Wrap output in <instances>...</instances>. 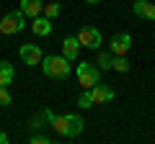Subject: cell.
Segmentation results:
<instances>
[{
    "label": "cell",
    "mask_w": 155,
    "mask_h": 144,
    "mask_svg": "<svg viewBox=\"0 0 155 144\" xmlns=\"http://www.w3.org/2000/svg\"><path fill=\"white\" fill-rule=\"evenodd\" d=\"M28 142H31V144H49L52 139L47 136V134H39V131H34L31 136H28Z\"/></svg>",
    "instance_id": "obj_19"
},
{
    "label": "cell",
    "mask_w": 155,
    "mask_h": 144,
    "mask_svg": "<svg viewBox=\"0 0 155 144\" xmlns=\"http://www.w3.org/2000/svg\"><path fill=\"white\" fill-rule=\"evenodd\" d=\"M78 52H80V41H78V36H67V39L62 41V54H65L70 62H75L78 59Z\"/></svg>",
    "instance_id": "obj_12"
},
{
    "label": "cell",
    "mask_w": 155,
    "mask_h": 144,
    "mask_svg": "<svg viewBox=\"0 0 155 144\" xmlns=\"http://www.w3.org/2000/svg\"><path fill=\"white\" fill-rule=\"evenodd\" d=\"M111 64H114V54H111V52H98V67H101V72L111 70Z\"/></svg>",
    "instance_id": "obj_15"
},
{
    "label": "cell",
    "mask_w": 155,
    "mask_h": 144,
    "mask_svg": "<svg viewBox=\"0 0 155 144\" xmlns=\"http://www.w3.org/2000/svg\"><path fill=\"white\" fill-rule=\"evenodd\" d=\"M18 54H21L23 64H31V67L41 64V59H44V54H41V49H39L36 44H23L21 49H18Z\"/></svg>",
    "instance_id": "obj_7"
},
{
    "label": "cell",
    "mask_w": 155,
    "mask_h": 144,
    "mask_svg": "<svg viewBox=\"0 0 155 144\" xmlns=\"http://www.w3.org/2000/svg\"><path fill=\"white\" fill-rule=\"evenodd\" d=\"M88 90H91V98H93V105H104V103H111V100L116 98L114 88H109V85H104V83L93 85V88H88Z\"/></svg>",
    "instance_id": "obj_6"
},
{
    "label": "cell",
    "mask_w": 155,
    "mask_h": 144,
    "mask_svg": "<svg viewBox=\"0 0 155 144\" xmlns=\"http://www.w3.org/2000/svg\"><path fill=\"white\" fill-rule=\"evenodd\" d=\"M13 103V95L8 90V85H0V105H11Z\"/></svg>",
    "instance_id": "obj_18"
},
{
    "label": "cell",
    "mask_w": 155,
    "mask_h": 144,
    "mask_svg": "<svg viewBox=\"0 0 155 144\" xmlns=\"http://www.w3.org/2000/svg\"><path fill=\"white\" fill-rule=\"evenodd\" d=\"M62 13V5L60 3H44V11H41V16H47V18H57Z\"/></svg>",
    "instance_id": "obj_16"
},
{
    "label": "cell",
    "mask_w": 155,
    "mask_h": 144,
    "mask_svg": "<svg viewBox=\"0 0 155 144\" xmlns=\"http://www.w3.org/2000/svg\"><path fill=\"white\" fill-rule=\"evenodd\" d=\"M83 3H91V5H96V3H101V0H83Z\"/></svg>",
    "instance_id": "obj_21"
},
{
    "label": "cell",
    "mask_w": 155,
    "mask_h": 144,
    "mask_svg": "<svg viewBox=\"0 0 155 144\" xmlns=\"http://www.w3.org/2000/svg\"><path fill=\"white\" fill-rule=\"evenodd\" d=\"M78 105H80V108H93V98H91L88 88H83V93H80V98H78Z\"/></svg>",
    "instance_id": "obj_17"
},
{
    "label": "cell",
    "mask_w": 155,
    "mask_h": 144,
    "mask_svg": "<svg viewBox=\"0 0 155 144\" xmlns=\"http://www.w3.org/2000/svg\"><path fill=\"white\" fill-rule=\"evenodd\" d=\"M78 41H80V46H85V49L98 52V46L104 44V36H101V31L96 26H83L78 31Z\"/></svg>",
    "instance_id": "obj_5"
},
{
    "label": "cell",
    "mask_w": 155,
    "mask_h": 144,
    "mask_svg": "<svg viewBox=\"0 0 155 144\" xmlns=\"http://www.w3.org/2000/svg\"><path fill=\"white\" fill-rule=\"evenodd\" d=\"M129 67H132V62H129L124 54L114 57V64H111V70H116V72H129Z\"/></svg>",
    "instance_id": "obj_14"
},
{
    "label": "cell",
    "mask_w": 155,
    "mask_h": 144,
    "mask_svg": "<svg viewBox=\"0 0 155 144\" xmlns=\"http://www.w3.org/2000/svg\"><path fill=\"white\" fill-rule=\"evenodd\" d=\"M41 72H44L47 77L52 80H65L67 75H70L72 70V62L67 59L65 54H44V59H41Z\"/></svg>",
    "instance_id": "obj_1"
},
{
    "label": "cell",
    "mask_w": 155,
    "mask_h": 144,
    "mask_svg": "<svg viewBox=\"0 0 155 144\" xmlns=\"http://www.w3.org/2000/svg\"><path fill=\"white\" fill-rule=\"evenodd\" d=\"M52 129L57 131V136H65V139H72V136H78V134L83 131V118L80 116H75V113H62V116H54L52 118V124H49Z\"/></svg>",
    "instance_id": "obj_2"
},
{
    "label": "cell",
    "mask_w": 155,
    "mask_h": 144,
    "mask_svg": "<svg viewBox=\"0 0 155 144\" xmlns=\"http://www.w3.org/2000/svg\"><path fill=\"white\" fill-rule=\"evenodd\" d=\"M23 28H26V16H23L21 8L5 13V16L0 18V33H5V36H13V33L23 31Z\"/></svg>",
    "instance_id": "obj_4"
},
{
    "label": "cell",
    "mask_w": 155,
    "mask_h": 144,
    "mask_svg": "<svg viewBox=\"0 0 155 144\" xmlns=\"http://www.w3.org/2000/svg\"><path fill=\"white\" fill-rule=\"evenodd\" d=\"M101 83V67L93 62H78V85L80 88H93Z\"/></svg>",
    "instance_id": "obj_3"
},
{
    "label": "cell",
    "mask_w": 155,
    "mask_h": 144,
    "mask_svg": "<svg viewBox=\"0 0 155 144\" xmlns=\"http://www.w3.org/2000/svg\"><path fill=\"white\" fill-rule=\"evenodd\" d=\"M18 8L23 11L26 18H36V16H41V11H44V0H21Z\"/></svg>",
    "instance_id": "obj_11"
},
{
    "label": "cell",
    "mask_w": 155,
    "mask_h": 144,
    "mask_svg": "<svg viewBox=\"0 0 155 144\" xmlns=\"http://www.w3.org/2000/svg\"><path fill=\"white\" fill-rule=\"evenodd\" d=\"M31 33L34 36H49L52 33V18H47V16H36V18H31Z\"/></svg>",
    "instance_id": "obj_10"
},
{
    "label": "cell",
    "mask_w": 155,
    "mask_h": 144,
    "mask_svg": "<svg viewBox=\"0 0 155 144\" xmlns=\"http://www.w3.org/2000/svg\"><path fill=\"white\" fill-rule=\"evenodd\" d=\"M129 46H132V36H129L127 31H122V33H116L114 39H111L109 52H111L114 57H119V54H127V52H129Z\"/></svg>",
    "instance_id": "obj_8"
},
{
    "label": "cell",
    "mask_w": 155,
    "mask_h": 144,
    "mask_svg": "<svg viewBox=\"0 0 155 144\" xmlns=\"http://www.w3.org/2000/svg\"><path fill=\"white\" fill-rule=\"evenodd\" d=\"M132 13L137 18H145V21H155V3H150V0H134Z\"/></svg>",
    "instance_id": "obj_9"
},
{
    "label": "cell",
    "mask_w": 155,
    "mask_h": 144,
    "mask_svg": "<svg viewBox=\"0 0 155 144\" xmlns=\"http://www.w3.org/2000/svg\"><path fill=\"white\" fill-rule=\"evenodd\" d=\"M13 80H16V70H13L11 62L0 59V85H13Z\"/></svg>",
    "instance_id": "obj_13"
},
{
    "label": "cell",
    "mask_w": 155,
    "mask_h": 144,
    "mask_svg": "<svg viewBox=\"0 0 155 144\" xmlns=\"http://www.w3.org/2000/svg\"><path fill=\"white\" fill-rule=\"evenodd\" d=\"M8 142H11V136H8V134H3V131H0V144H8Z\"/></svg>",
    "instance_id": "obj_20"
}]
</instances>
